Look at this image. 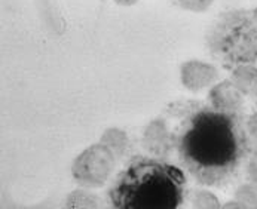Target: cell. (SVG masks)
Here are the masks:
<instances>
[{
    "label": "cell",
    "instance_id": "1",
    "mask_svg": "<svg viewBox=\"0 0 257 209\" xmlns=\"http://www.w3.org/2000/svg\"><path fill=\"white\" fill-rule=\"evenodd\" d=\"M177 151L180 163L196 182L219 187L241 169L250 153V141L236 114L201 108L184 122Z\"/></svg>",
    "mask_w": 257,
    "mask_h": 209
},
{
    "label": "cell",
    "instance_id": "2",
    "mask_svg": "<svg viewBox=\"0 0 257 209\" xmlns=\"http://www.w3.org/2000/svg\"><path fill=\"white\" fill-rule=\"evenodd\" d=\"M186 175L164 160L140 157L116 176L109 202L117 209H176L186 197Z\"/></svg>",
    "mask_w": 257,
    "mask_h": 209
}]
</instances>
